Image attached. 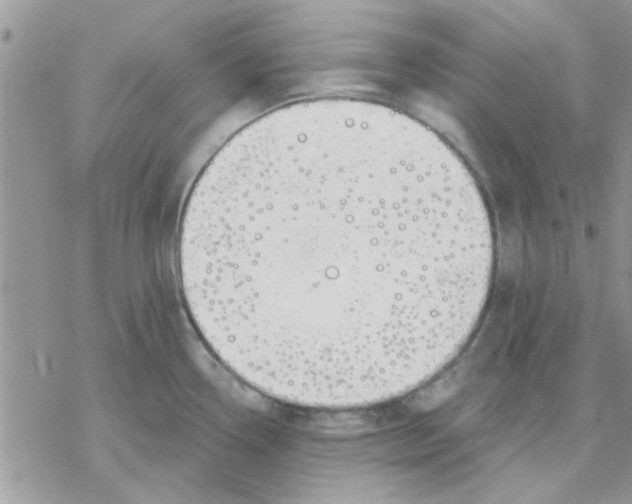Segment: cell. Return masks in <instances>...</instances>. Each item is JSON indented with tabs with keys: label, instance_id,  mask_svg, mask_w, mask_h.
<instances>
[{
	"label": "cell",
	"instance_id": "cell-1",
	"mask_svg": "<svg viewBox=\"0 0 632 504\" xmlns=\"http://www.w3.org/2000/svg\"><path fill=\"white\" fill-rule=\"evenodd\" d=\"M496 257L485 199L435 132L386 104L272 111L188 200L181 286L201 337L250 388L304 407L399 396L457 351Z\"/></svg>",
	"mask_w": 632,
	"mask_h": 504
}]
</instances>
